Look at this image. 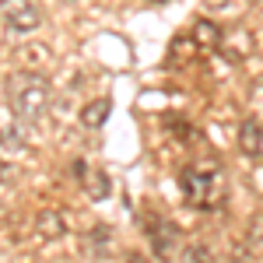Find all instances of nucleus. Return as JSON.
Instances as JSON below:
<instances>
[{
  "label": "nucleus",
  "mask_w": 263,
  "mask_h": 263,
  "mask_svg": "<svg viewBox=\"0 0 263 263\" xmlns=\"http://www.w3.org/2000/svg\"><path fill=\"white\" fill-rule=\"evenodd\" d=\"M4 99L14 120L35 123L49 109V81L46 74H35V70H18L4 81Z\"/></svg>",
  "instance_id": "obj_1"
},
{
  "label": "nucleus",
  "mask_w": 263,
  "mask_h": 263,
  "mask_svg": "<svg viewBox=\"0 0 263 263\" xmlns=\"http://www.w3.org/2000/svg\"><path fill=\"white\" fill-rule=\"evenodd\" d=\"M179 190L186 203L197 211H221L228 203V186H224V176L214 162L186 165L179 172Z\"/></svg>",
  "instance_id": "obj_2"
},
{
  "label": "nucleus",
  "mask_w": 263,
  "mask_h": 263,
  "mask_svg": "<svg viewBox=\"0 0 263 263\" xmlns=\"http://www.w3.org/2000/svg\"><path fill=\"white\" fill-rule=\"evenodd\" d=\"M141 224H144V232H147V242L155 249V256L158 260H172V253L179 246V228L168 221V218H162L158 211H144Z\"/></svg>",
  "instance_id": "obj_3"
},
{
  "label": "nucleus",
  "mask_w": 263,
  "mask_h": 263,
  "mask_svg": "<svg viewBox=\"0 0 263 263\" xmlns=\"http://www.w3.org/2000/svg\"><path fill=\"white\" fill-rule=\"evenodd\" d=\"M0 21L11 28V32H35L42 25V11L35 0H0Z\"/></svg>",
  "instance_id": "obj_4"
},
{
  "label": "nucleus",
  "mask_w": 263,
  "mask_h": 263,
  "mask_svg": "<svg viewBox=\"0 0 263 263\" xmlns=\"http://www.w3.org/2000/svg\"><path fill=\"white\" fill-rule=\"evenodd\" d=\"M239 151L249 155V158H260V162H263V120L249 116V120L239 126Z\"/></svg>",
  "instance_id": "obj_5"
},
{
  "label": "nucleus",
  "mask_w": 263,
  "mask_h": 263,
  "mask_svg": "<svg viewBox=\"0 0 263 263\" xmlns=\"http://www.w3.org/2000/svg\"><path fill=\"white\" fill-rule=\"evenodd\" d=\"M63 232H67V221H63L60 211H39V214H35V235H39V239L53 242V239H60Z\"/></svg>",
  "instance_id": "obj_6"
},
{
  "label": "nucleus",
  "mask_w": 263,
  "mask_h": 263,
  "mask_svg": "<svg viewBox=\"0 0 263 263\" xmlns=\"http://www.w3.org/2000/svg\"><path fill=\"white\" fill-rule=\"evenodd\" d=\"M109 112H112V102H109V99L88 102V105L81 109V126H84V130H102L105 120H109Z\"/></svg>",
  "instance_id": "obj_7"
},
{
  "label": "nucleus",
  "mask_w": 263,
  "mask_h": 263,
  "mask_svg": "<svg viewBox=\"0 0 263 263\" xmlns=\"http://www.w3.org/2000/svg\"><path fill=\"white\" fill-rule=\"evenodd\" d=\"M78 176H81L84 193H88L91 200H105V197H109V176H102V172H84V165H78Z\"/></svg>",
  "instance_id": "obj_8"
},
{
  "label": "nucleus",
  "mask_w": 263,
  "mask_h": 263,
  "mask_svg": "<svg viewBox=\"0 0 263 263\" xmlns=\"http://www.w3.org/2000/svg\"><path fill=\"white\" fill-rule=\"evenodd\" d=\"M193 39H197V46H203V49H218V46H221V28L211 18H200L193 25Z\"/></svg>",
  "instance_id": "obj_9"
},
{
  "label": "nucleus",
  "mask_w": 263,
  "mask_h": 263,
  "mask_svg": "<svg viewBox=\"0 0 263 263\" xmlns=\"http://www.w3.org/2000/svg\"><path fill=\"white\" fill-rule=\"evenodd\" d=\"M242 242H246V249H249L256 260H263V214H253V218H249Z\"/></svg>",
  "instance_id": "obj_10"
},
{
  "label": "nucleus",
  "mask_w": 263,
  "mask_h": 263,
  "mask_svg": "<svg viewBox=\"0 0 263 263\" xmlns=\"http://www.w3.org/2000/svg\"><path fill=\"white\" fill-rule=\"evenodd\" d=\"M109 239H112V228H109V224H95V228L84 235V242L91 246V253H99V256L109 253Z\"/></svg>",
  "instance_id": "obj_11"
},
{
  "label": "nucleus",
  "mask_w": 263,
  "mask_h": 263,
  "mask_svg": "<svg viewBox=\"0 0 263 263\" xmlns=\"http://www.w3.org/2000/svg\"><path fill=\"white\" fill-rule=\"evenodd\" d=\"M203 7H207L211 14H228V18H235V14H242L246 7H249V0H203Z\"/></svg>",
  "instance_id": "obj_12"
},
{
  "label": "nucleus",
  "mask_w": 263,
  "mask_h": 263,
  "mask_svg": "<svg viewBox=\"0 0 263 263\" xmlns=\"http://www.w3.org/2000/svg\"><path fill=\"white\" fill-rule=\"evenodd\" d=\"M186 260L190 263H214V253H211L207 242H193L190 249H186Z\"/></svg>",
  "instance_id": "obj_13"
},
{
  "label": "nucleus",
  "mask_w": 263,
  "mask_h": 263,
  "mask_svg": "<svg viewBox=\"0 0 263 263\" xmlns=\"http://www.w3.org/2000/svg\"><path fill=\"white\" fill-rule=\"evenodd\" d=\"M4 179H11V165L0 158V182H4Z\"/></svg>",
  "instance_id": "obj_14"
},
{
  "label": "nucleus",
  "mask_w": 263,
  "mask_h": 263,
  "mask_svg": "<svg viewBox=\"0 0 263 263\" xmlns=\"http://www.w3.org/2000/svg\"><path fill=\"white\" fill-rule=\"evenodd\" d=\"M253 99L260 102V109H263V84H256V91H253Z\"/></svg>",
  "instance_id": "obj_15"
},
{
  "label": "nucleus",
  "mask_w": 263,
  "mask_h": 263,
  "mask_svg": "<svg viewBox=\"0 0 263 263\" xmlns=\"http://www.w3.org/2000/svg\"><path fill=\"white\" fill-rule=\"evenodd\" d=\"M260 4H263V0H260Z\"/></svg>",
  "instance_id": "obj_16"
}]
</instances>
